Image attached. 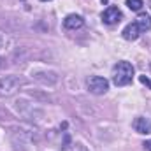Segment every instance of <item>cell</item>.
Returning a JSON list of instances; mask_svg holds the SVG:
<instances>
[{
    "label": "cell",
    "instance_id": "obj_1",
    "mask_svg": "<svg viewBox=\"0 0 151 151\" xmlns=\"http://www.w3.org/2000/svg\"><path fill=\"white\" fill-rule=\"evenodd\" d=\"M134 79V67L128 62H118L113 69V83L116 86H127Z\"/></svg>",
    "mask_w": 151,
    "mask_h": 151
},
{
    "label": "cell",
    "instance_id": "obj_2",
    "mask_svg": "<svg viewBox=\"0 0 151 151\" xmlns=\"http://www.w3.org/2000/svg\"><path fill=\"white\" fill-rule=\"evenodd\" d=\"M23 84H25V81L19 76L11 74V76L0 77V97H11V95H14Z\"/></svg>",
    "mask_w": 151,
    "mask_h": 151
},
{
    "label": "cell",
    "instance_id": "obj_3",
    "mask_svg": "<svg viewBox=\"0 0 151 151\" xmlns=\"http://www.w3.org/2000/svg\"><path fill=\"white\" fill-rule=\"evenodd\" d=\"M86 84H88L90 93H93V95H104V93H107V90H109V81H107L106 77H100V76H91V77H88Z\"/></svg>",
    "mask_w": 151,
    "mask_h": 151
},
{
    "label": "cell",
    "instance_id": "obj_4",
    "mask_svg": "<svg viewBox=\"0 0 151 151\" xmlns=\"http://www.w3.org/2000/svg\"><path fill=\"white\" fill-rule=\"evenodd\" d=\"M121 18H123V14H121V11H119L116 5H109V7L102 12V21H104L106 25H116V23L121 21Z\"/></svg>",
    "mask_w": 151,
    "mask_h": 151
},
{
    "label": "cell",
    "instance_id": "obj_5",
    "mask_svg": "<svg viewBox=\"0 0 151 151\" xmlns=\"http://www.w3.org/2000/svg\"><path fill=\"white\" fill-rule=\"evenodd\" d=\"M34 79L42 83V84L51 86L58 81V76H56V72H51V70H37V72H34Z\"/></svg>",
    "mask_w": 151,
    "mask_h": 151
},
{
    "label": "cell",
    "instance_id": "obj_6",
    "mask_svg": "<svg viewBox=\"0 0 151 151\" xmlns=\"http://www.w3.org/2000/svg\"><path fill=\"white\" fill-rule=\"evenodd\" d=\"M134 130L137 134H151V119L150 118H144V116H139L134 119Z\"/></svg>",
    "mask_w": 151,
    "mask_h": 151
},
{
    "label": "cell",
    "instance_id": "obj_7",
    "mask_svg": "<svg viewBox=\"0 0 151 151\" xmlns=\"http://www.w3.org/2000/svg\"><path fill=\"white\" fill-rule=\"evenodd\" d=\"M142 32H141V28L137 27V23L134 21V23H128L125 28H123V32H121V35L125 40H135V39H139Z\"/></svg>",
    "mask_w": 151,
    "mask_h": 151
},
{
    "label": "cell",
    "instance_id": "obj_8",
    "mask_svg": "<svg viewBox=\"0 0 151 151\" xmlns=\"http://www.w3.org/2000/svg\"><path fill=\"white\" fill-rule=\"evenodd\" d=\"M84 25V19L79 16V14H69L65 19H63V27L67 30H77Z\"/></svg>",
    "mask_w": 151,
    "mask_h": 151
},
{
    "label": "cell",
    "instance_id": "obj_9",
    "mask_svg": "<svg viewBox=\"0 0 151 151\" xmlns=\"http://www.w3.org/2000/svg\"><path fill=\"white\" fill-rule=\"evenodd\" d=\"M137 27L141 28V32H146V30H151V18L148 14H139V18L135 19Z\"/></svg>",
    "mask_w": 151,
    "mask_h": 151
},
{
    "label": "cell",
    "instance_id": "obj_10",
    "mask_svg": "<svg viewBox=\"0 0 151 151\" xmlns=\"http://www.w3.org/2000/svg\"><path fill=\"white\" fill-rule=\"evenodd\" d=\"M142 5H144L142 0H127V7L132 9V11H141Z\"/></svg>",
    "mask_w": 151,
    "mask_h": 151
},
{
    "label": "cell",
    "instance_id": "obj_11",
    "mask_svg": "<svg viewBox=\"0 0 151 151\" xmlns=\"http://www.w3.org/2000/svg\"><path fill=\"white\" fill-rule=\"evenodd\" d=\"M65 150L67 151H88V148L84 144H81V142H70Z\"/></svg>",
    "mask_w": 151,
    "mask_h": 151
},
{
    "label": "cell",
    "instance_id": "obj_12",
    "mask_svg": "<svg viewBox=\"0 0 151 151\" xmlns=\"http://www.w3.org/2000/svg\"><path fill=\"white\" fill-rule=\"evenodd\" d=\"M139 81H141L142 84H146V86H150V88H151V79H148L146 76H141V77H139Z\"/></svg>",
    "mask_w": 151,
    "mask_h": 151
},
{
    "label": "cell",
    "instance_id": "obj_13",
    "mask_svg": "<svg viewBox=\"0 0 151 151\" xmlns=\"http://www.w3.org/2000/svg\"><path fill=\"white\" fill-rule=\"evenodd\" d=\"M144 148H146V151H151V139L144 142Z\"/></svg>",
    "mask_w": 151,
    "mask_h": 151
},
{
    "label": "cell",
    "instance_id": "obj_14",
    "mask_svg": "<svg viewBox=\"0 0 151 151\" xmlns=\"http://www.w3.org/2000/svg\"><path fill=\"white\" fill-rule=\"evenodd\" d=\"M2 67H5V58L0 56V69H2Z\"/></svg>",
    "mask_w": 151,
    "mask_h": 151
},
{
    "label": "cell",
    "instance_id": "obj_15",
    "mask_svg": "<svg viewBox=\"0 0 151 151\" xmlns=\"http://www.w3.org/2000/svg\"><path fill=\"white\" fill-rule=\"evenodd\" d=\"M4 42H5V40H4V37H2V35H0V49H2V47H4Z\"/></svg>",
    "mask_w": 151,
    "mask_h": 151
},
{
    "label": "cell",
    "instance_id": "obj_16",
    "mask_svg": "<svg viewBox=\"0 0 151 151\" xmlns=\"http://www.w3.org/2000/svg\"><path fill=\"white\" fill-rule=\"evenodd\" d=\"M40 2H47V0H40Z\"/></svg>",
    "mask_w": 151,
    "mask_h": 151
},
{
    "label": "cell",
    "instance_id": "obj_17",
    "mask_svg": "<svg viewBox=\"0 0 151 151\" xmlns=\"http://www.w3.org/2000/svg\"><path fill=\"white\" fill-rule=\"evenodd\" d=\"M150 7H151V0H150Z\"/></svg>",
    "mask_w": 151,
    "mask_h": 151
}]
</instances>
